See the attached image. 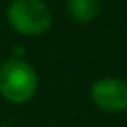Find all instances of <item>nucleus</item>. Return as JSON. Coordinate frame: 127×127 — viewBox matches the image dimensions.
Instances as JSON below:
<instances>
[{
    "instance_id": "1",
    "label": "nucleus",
    "mask_w": 127,
    "mask_h": 127,
    "mask_svg": "<svg viewBox=\"0 0 127 127\" xmlns=\"http://www.w3.org/2000/svg\"><path fill=\"white\" fill-rule=\"evenodd\" d=\"M39 86L36 69L23 58H8L0 64V95L11 105H24Z\"/></svg>"
},
{
    "instance_id": "3",
    "label": "nucleus",
    "mask_w": 127,
    "mask_h": 127,
    "mask_svg": "<svg viewBox=\"0 0 127 127\" xmlns=\"http://www.w3.org/2000/svg\"><path fill=\"white\" fill-rule=\"evenodd\" d=\"M92 103L103 112L120 114L127 110V82L122 79L107 77L95 80L90 88Z\"/></svg>"
},
{
    "instance_id": "5",
    "label": "nucleus",
    "mask_w": 127,
    "mask_h": 127,
    "mask_svg": "<svg viewBox=\"0 0 127 127\" xmlns=\"http://www.w3.org/2000/svg\"><path fill=\"white\" fill-rule=\"evenodd\" d=\"M0 127H6V125H2V123H0Z\"/></svg>"
},
{
    "instance_id": "4",
    "label": "nucleus",
    "mask_w": 127,
    "mask_h": 127,
    "mask_svg": "<svg viewBox=\"0 0 127 127\" xmlns=\"http://www.w3.org/2000/svg\"><path fill=\"white\" fill-rule=\"evenodd\" d=\"M101 9H103L101 0H67V4H65L67 17L79 24L95 21L101 15Z\"/></svg>"
},
{
    "instance_id": "2",
    "label": "nucleus",
    "mask_w": 127,
    "mask_h": 127,
    "mask_svg": "<svg viewBox=\"0 0 127 127\" xmlns=\"http://www.w3.org/2000/svg\"><path fill=\"white\" fill-rule=\"evenodd\" d=\"M8 24L21 36L36 37L52 26L51 8L43 0H11L6 9Z\"/></svg>"
}]
</instances>
